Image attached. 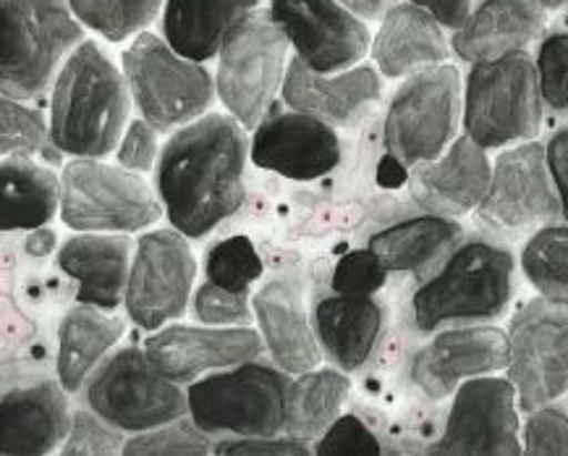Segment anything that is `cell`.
<instances>
[{
	"instance_id": "1",
	"label": "cell",
	"mask_w": 568,
	"mask_h": 456,
	"mask_svg": "<svg viewBox=\"0 0 568 456\" xmlns=\"http://www.w3.org/2000/svg\"><path fill=\"white\" fill-rule=\"evenodd\" d=\"M246 129L231 113H205L173 132L160 150L155 190L171 226L205 239L246 200Z\"/></svg>"
},
{
	"instance_id": "2",
	"label": "cell",
	"mask_w": 568,
	"mask_h": 456,
	"mask_svg": "<svg viewBox=\"0 0 568 456\" xmlns=\"http://www.w3.org/2000/svg\"><path fill=\"white\" fill-rule=\"evenodd\" d=\"M131 90L123 69L98 42L84 40L65 58L50 95V142L74 158H105L126 132Z\"/></svg>"
},
{
	"instance_id": "3",
	"label": "cell",
	"mask_w": 568,
	"mask_h": 456,
	"mask_svg": "<svg viewBox=\"0 0 568 456\" xmlns=\"http://www.w3.org/2000/svg\"><path fill=\"white\" fill-rule=\"evenodd\" d=\"M516 260L493 242H464L414 292V325L435 333L450 325L490 323L514 300Z\"/></svg>"
},
{
	"instance_id": "4",
	"label": "cell",
	"mask_w": 568,
	"mask_h": 456,
	"mask_svg": "<svg viewBox=\"0 0 568 456\" xmlns=\"http://www.w3.org/2000/svg\"><path fill=\"white\" fill-rule=\"evenodd\" d=\"M69 0H0V90L32 100L53 84L55 69L84 42Z\"/></svg>"
},
{
	"instance_id": "5",
	"label": "cell",
	"mask_w": 568,
	"mask_h": 456,
	"mask_svg": "<svg viewBox=\"0 0 568 456\" xmlns=\"http://www.w3.org/2000/svg\"><path fill=\"white\" fill-rule=\"evenodd\" d=\"M542 108L535 58L527 50L471 63L464 79V134L485 150L535 140Z\"/></svg>"
},
{
	"instance_id": "6",
	"label": "cell",
	"mask_w": 568,
	"mask_h": 456,
	"mask_svg": "<svg viewBox=\"0 0 568 456\" xmlns=\"http://www.w3.org/2000/svg\"><path fill=\"white\" fill-rule=\"evenodd\" d=\"M288 388L281 367L242 362L189 383V417L210 436H278L286 430Z\"/></svg>"
},
{
	"instance_id": "7",
	"label": "cell",
	"mask_w": 568,
	"mask_h": 456,
	"mask_svg": "<svg viewBox=\"0 0 568 456\" xmlns=\"http://www.w3.org/2000/svg\"><path fill=\"white\" fill-rule=\"evenodd\" d=\"M121 69L142 119L163 132L202 119L215 100V79L200 61L184 58L169 40L142 32L123 50Z\"/></svg>"
},
{
	"instance_id": "8",
	"label": "cell",
	"mask_w": 568,
	"mask_h": 456,
	"mask_svg": "<svg viewBox=\"0 0 568 456\" xmlns=\"http://www.w3.org/2000/svg\"><path fill=\"white\" fill-rule=\"evenodd\" d=\"M165 213L163 200L136 171L74 158L61 173V221L82 234H134Z\"/></svg>"
},
{
	"instance_id": "9",
	"label": "cell",
	"mask_w": 568,
	"mask_h": 456,
	"mask_svg": "<svg viewBox=\"0 0 568 456\" xmlns=\"http://www.w3.org/2000/svg\"><path fill=\"white\" fill-rule=\"evenodd\" d=\"M288 48L291 42L267 9L252 11L225 38L217 53V98L244 129H257L271 113L286 82Z\"/></svg>"
},
{
	"instance_id": "10",
	"label": "cell",
	"mask_w": 568,
	"mask_h": 456,
	"mask_svg": "<svg viewBox=\"0 0 568 456\" xmlns=\"http://www.w3.org/2000/svg\"><path fill=\"white\" fill-rule=\"evenodd\" d=\"M464 115V82L454 63L406 77L385 113L383 140L398 165L435 161L456 140Z\"/></svg>"
},
{
	"instance_id": "11",
	"label": "cell",
	"mask_w": 568,
	"mask_h": 456,
	"mask_svg": "<svg viewBox=\"0 0 568 456\" xmlns=\"http://www.w3.org/2000/svg\"><path fill=\"white\" fill-rule=\"evenodd\" d=\"M87 404L126 433H142L189 415V394L181 383L160 375L140 346L111 354L90 378Z\"/></svg>"
},
{
	"instance_id": "12",
	"label": "cell",
	"mask_w": 568,
	"mask_h": 456,
	"mask_svg": "<svg viewBox=\"0 0 568 456\" xmlns=\"http://www.w3.org/2000/svg\"><path fill=\"white\" fill-rule=\"evenodd\" d=\"M508 342L506 375L516 386L521 412L568 394V302L537 296L521 304L508 325Z\"/></svg>"
},
{
	"instance_id": "13",
	"label": "cell",
	"mask_w": 568,
	"mask_h": 456,
	"mask_svg": "<svg viewBox=\"0 0 568 456\" xmlns=\"http://www.w3.org/2000/svg\"><path fill=\"white\" fill-rule=\"evenodd\" d=\"M475 213L483 226L511 236L535 234L564 219L545 144L521 142L500 152L493 163L485 200Z\"/></svg>"
},
{
	"instance_id": "14",
	"label": "cell",
	"mask_w": 568,
	"mask_h": 456,
	"mask_svg": "<svg viewBox=\"0 0 568 456\" xmlns=\"http://www.w3.org/2000/svg\"><path fill=\"white\" fill-rule=\"evenodd\" d=\"M519 430V396L511 378L479 375L456 388L446 428L427 454L516 456L524 454Z\"/></svg>"
},
{
	"instance_id": "15",
	"label": "cell",
	"mask_w": 568,
	"mask_h": 456,
	"mask_svg": "<svg viewBox=\"0 0 568 456\" xmlns=\"http://www.w3.org/2000/svg\"><path fill=\"white\" fill-rule=\"evenodd\" d=\"M196 276V260L176 229L142 234L126 284V313L142 331H158L184 315Z\"/></svg>"
},
{
	"instance_id": "16",
	"label": "cell",
	"mask_w": 568,
	"mask_h": 456,
	"mask_svg": "<svg viewBox=\"0 0 568 456\" xmlns=\"http://www.w3.org/2000/svg\"><path fill=\"white\" fill-rule=\"evenodd\" d=\"M267 11L296 58L317 74L359 67L373 48L364 19L341 0H271Z\"/></svg>"
},
{
	"instance_id": "17",
	"label": "cell",
	"mask_w": 568,
	"mask_h": 456,
	"mask_svg": "<svg viewBox=\"0 0 568 456\" xmlns=\"http://www.w3.org/2000/svg\"><path fill=\"white\" fill-rule=\"evenodd\" d=\"M511 362L508 331L490 323L450 325L433 336L412 359V383L427 399L454 396L464 381L506 371Z\"/></svg>"
},
{
	"instance_id": "18",
	"label": "cell",
	"mask_w": 568,
	"mask_h": 456,
	"mask_svg": "<svg viewBox=\"0 0 568 456\" xmlns=\"http://www.w3.org/2000/svg\"><path fill=\"white\" fill-rule=\"evenodd\" d=\"M265 338L250 325H165L144 338V354L160 375L189 386L200 375L252 362Z\"/></svg>"
},
{
	"instance_id": "19",
	"label": "cell",
	"mask_w": 568,
	"mask_h": 456,
	"mask_svg": "<svg viewBox=\"0 0 568 456\" xmlns=\"http://www.w3.org/2000/svg\"><path fill=\"white\" fill-rule=\"evenodd\" d=\"M252 163L291 181H315L338 169L341 140L333 124L304 111L267 115L250 142Z\"/></svg>"
},
{
	"instance_id": "20",
	"label": "cell",
	"mask_w": 568,
	"mask_h": 456,
	"mask_svg": "<svg viewBox=\"0 0 568 456\" xmlns=\"http://www.w3.org/2000/svg\"><path fill=\"white\" fill-rule=\"evenodd\" d=\"M493 163L487 150L471 136H456L454 144L435 158L412 169V200L427 213L462 219L475 213L490 186Z\"/></svg>"
},
{
	"instance_id": "21",
	"label": "cell",
	"mask_w": 568,
	"mask_h": 456,
	"mask_svg": "<svg viewBox=\"0 0 568 456\" xmlns=\"http://www.w3.org/2000/svg\"><path fill=\"white\" fill-rule=\"evenodd\" d=\"M283 100L294 111L317 115L333 126L359 121L383 95V82L375 67H354L338 74H317L302 58H291Z\"/></svg>"
},
{
	"instance_id": "22",
	"label": "cell",
	"mask_w": 568,
	"mask_h": 456,
	"mask_svg": "<svg viewBox=\"0 0 568 456\" xmlns=\"http://www.w3.org/2000/svg\"><path fill=\"white\" fill-rule=\"evenodd\" d=\"M542 0H479L450 38V50L466 63L519 53L548 29Z\"/></svg>"
},
{
	"instance_id": "23",
	"label": "cell",
	"mask_w": 568,
	"mask_h": 456,
	"mask_svg": "<svg viewBox=\"0 0 568 456\" xmlns=\"http://www.w3.org/2000/svg\"><path fill=\"white\" fill-rule=\"evenodd\" d=\"M61 381H40L3 394L0 402V452L42 456L65 444L71 419Z\"/></svg>"
},
{
	"instance_id": "24",
	"label": "cell",
	"mask_w": 568,
	"mask_h": 456,
	"mask_svg": "<svg viewBox=\"0 0 568 456\" xmlns=\"http://www.w3.org/2000/svg\"><path fill=\"white\" fill-rule=\"evenodd\" d=\"M443 29L446 27L422 6L396 3L381 19V29L369 48L377 71L388 79H406L448 63L454 50Z\"/></svg>"
},
{
	"instance_id": "25",
	"label": "cell",
	"mask_w": 568,
	"mask_h": 456,
	"mask_svg": "<svg viewBox=\"0 0 568 456\" xmlns=\"http://www.w3.org/2000/svg\"><path fill=\"white\" fill-rule=\"evenodd\" d=\"M134 247L136 244L126 234H82L79 231L58 250V267L79 284V302L111 313L126 300Z\"/></svg>"
},
{
	"instance_id": "26",
	"label": "cell",
	"mask_w": 568,
	"mask_h": 456,
	"mask_svg": "<svg viewBox=\"0 0 568 456\" xmlns=\"http://www.w3.org/2000/svg\"><path fill=\"white\" fill-rule=\"evenodd\" d=\"M254 317L275 365L288 375L315 371L323 359L320 338L302 307V292L291 278H273L254 294Z\"/></svg>"
},
{
	"instance_id": "27",
	"label": "cell",
	"mask_w": 568,
	"mask_h": 456,
	"mask_svg": "<svg viewBox=\"0 0 568 456\" xmlns=\"http://www.w3.org/2000/svg\"><path fill=\"white\" fill-rule=\"evenodd\" d=\"M464 244V226L448 215L427 213L377 231L367 247L388 273H412L419 281L433 276Z\"/></svg>"
},
{
	"instance_id": "28",
	"label": "cell",
	"mask_w": 568,
	"mask_h": 456,
	"mask_svg": "<svg viewBox=\"0 0 568 456\" xmlns=\"http://www.w3.org/2000/svg\"><path fill=\"white\" fill-rule=\"evenodd\" d=\"M257 9L260 0H165L160 29L176 53L207 63L221 53L233 29Z\"/></svg>"
},
{
	"instance_id": "29",
	"label": "cell",
	"mask_w": 568,
	"mask_h": 456,
	"mask_svg": "<svg viewBox=\"0 0 568 456\" xmlns=\"http://www.w3.org/2000/svg\"><path fill=\"white\" fill-rule=\"evenodd\" d=\"M383 307L373 296H327L315 307V333L341 371L354 373L373 354L383 331Z\"/></svg>"
},
{
	"instance_id": "30",
	"label": "cell",
	"mask_w": 568,
	"mask_h": 456,
	"mask_svg": "<svg viewBox=\"0 0 568 456\" xmlns=\"http://www.w3.org/2000/svg\"><path fill=\"white\" fill-rule=\"evenodd\" d=\"M108 310L82 304L71 307L58 328V381L74 394L84 381L105 362V354L123 336V317L105 315Z\"/></svg>"
},
{
	"instance_id": "31",
	"label": "cell",
	"mask_w": 568,
	"mask_h": 456,
	"mask_svg": "<svg viewBox=\"0 0 568 456\" xmlns=\"http://www.w3.org/2000/svg\"><path fill=\"white\" fill-rule=\"evenodd\" d=\"M61 213V179L29 155H6L0 165V229L32 231Z\"/></svg>"
},
{
	"instance_id": "32",
	"label": "cell",
	"mask_w": 568,
	"mask_h": 456,
	"mask_svg": "<svg viewBox=\"0 0 568 456\" xmlns=\"http://www.w3.org/2000/svg\"><path fill=\"white\" fill-rule=\"evenodd\" d=\"M352 383L338 371H307L291 381L286 402V433L302 440H317L336 423Z\"/></svg>"
},
{
	"instance_id": "33",
	"label": "cell",
	"mask_w": 568,
	"mask_h": 456,
	"mask_svg": "<svg viewBox=\"0 0 568 456\" xmlns=\"http://www.w3.org/2000/svg\"><path fill=\"white\" fill-rule=\"evenodd\" d=\"M521 271L548 300L568 302V221L537 229L521 250Z\"/></svg>"
},
{
	"instance_id": "34",
	"label": "cell",
	"mask_w": 568,
	"mask_h": 456,
	"mask_svg": "<svg viewBox=\"0 0 568 456\" xmlns=\"http://www.w3.org/2000/svg\"><path fill=\"white\" fill-rule=\"evenodd\" d=\"M74 17L108 42L136 38L160 17L165 0H69Z\"/></svg>"
},
{
	"instance_id": "35",
	"label": "cell",
	"mask_w": 568,
	"mask_h": 456,
	"mask_svg": "<svg viewBox=\"0 0 568 456\" xmlns=\"http://www.w3.org/2000/svg\"><path fill=\"white\" fill-rule=\"evenodd\" d=\"M262 273H265V267H262L257 250H254L252 239L244 234L223 239L207 252V281L231 288V292H250V286L262 278Z\"/></svg>"
},
{
	"instance_id": "36",
	"label": "cell",
	"mask_w": 568,
	"mask_h": 456,
	"mask_svg": "<svg viewBox=\"0 0 568 456\" xmlns=\"http://www.w3.org/2000/svg\"><path fill=\"white\" fill-rule=\"evenodd\" d=\"M210 452H215V440L192 417H179L169 425H160V428L134 433V438H129L126 446H123L126 456H200Z\"/></svg>"
},
{
	"instance_id": "37",
	"label": "cell",
	"mask_w": 568,
	"mask_h": 456,
	"mask_svg": "<svg viewBox=\"0 0 568 456\" xmlns=\"http://www.w3.org/2000/svg\"><path fill=\"white\" fill-rule=\"evenodd\" d=\"M50 136L45 115L21 100L3 98L0 103V150L6 155H38Z\"/></svg>"
},
{
	"instance_id": "38",
	"label": "cell",
	"mask_w": 568,
	"mask_h": 456,
	"mask_svg": "<svg viewBox=\"0 0 568 456\" xmlns=\"http://www.w3.org/2000/svg\"><path fill=\"white\" fill-rule=\"evenodd\" d=\"M535 67L545 108L568 115V29L545 34L537 48Z\"/></svg>"
},
{
	"instance_id": "39",
	"label": "cell",
	"mask_w": 568,
	"mask_h": 456,
	"mask_svg": "<svg viewBox=\"0 0 568 456\" xmlns=\"http://www.w3.org/2000/svg\"><path fill=\"white\" fill-rule=\"evenodd\" d=\"M123 446H126V438L121 436V428L108 423L98 415V412H77L74 419H71V433L61 446V454L65 456H111V454H123Z\"/></svg>"
},
{
	"instance_id": "40",
	"label": "cell",
	"mask_w": 568,
	"mask_h": 456,
	"mask_svg": "<svg viewBox=\"0 0 568 456\" xmlns=\"http://www.w3.org/2000/svg\"><path fill=\"white\" fill-rule=\"evenodd\" d=\"M388 281L385 267L373 250H352L333 271V292L344 296H375Z\"/></svg>"
},
{
	"instance_id": "41",
	"label": "cell",
	"mask_w": 568,
	"mask_h": 456,
	"mask_svg": "<svg viewBox=\"0 0 568 456\" xmlns=\"http://www.w3.org/2000/svg\"><path fill=\"white\" fill-rule=\"evenodd\" d=\"M521 444L529 456H568V412L552 404L527 412Z\"/></svg>"
},
{
	"instance_id": "42",
	"label": "cell",
	"mask_w": 568,
	"mask_h": 456,
	"mask_svg": "<svg viewBox=\"0 0 568 456\" xmlns=\"http://www.w3.org/2000/svg\"><path fill=\"white\" fill-rule=\"evenodd\" d=\"M250 292H231L207 281L194 292V315L205 325H246L252 321L254 307Z\"/></svg>"
},
{
	"instance_id": "43",
	"label": "cell",
	"mask_w": 568,
	"mask_h": 456,
	"mask_svg": "<svg viewBox=\"0 0 568 456\" xmlns=\"http://www.w3.org/2000/svg\"><path fill=\"white\" fill-rule=\"evenodd\" d=\"M317 456H381V440L359 417L338 415L315 446Z\"/></svg>"
},
{
	"instance_id": "44",
	"label": "cell",
	"mask_w": 568,
	"mask_h": 456,
	"mask_svg": "<svg viewBox=\"0 0 568 456\" xmlns=\"http://www.w3.org/2000/svg\"><path fill=\"white\" fill-rule=\"evenodd\" d=\"M115 158H119V165H123V169L129 171H136V173L155 171L158 158H160L158 129L144 119L131 121L126 132L121 136Z\"/></svg>"
},
{
	"instance_id": "45",
	"label": "cell",
	"mask_w": 568,
	"mask_h": 456,
	"mask_svg": "<svg viewBox=\"0 0 568 456\" xmlns=\"http://www.w3.org/2000/svg\"><path fill=\"white\" fill-rule=\"evenodd\" d=\"M310 440L294 436H231L215 440L217 456H307Z\"/></svg>"
},
{
	"instance_id": "46",
	"label": "cell",
	"mask_w": 568,
	"mask_h": 456,
	"mask_svg": "<svg viewBox=\"0 0 568 456\" xmlns=\"http://www.w3.org/2000/svg\"><path fill=\"white\" fill-rule=\"evenodd\" d=\"M545 155H548V169L556 184L560 210H564V221H568V126L558 129L545 144Z\"/></svg>"
},
{
	"instance_id": "47",
	"label": "cell",
	"mask_w": 568,
	"mask_h": 456,
	"mask_svg": "<svg viewBox=\"0 0 568 456\" xmlns=\"http://www.w3.org/2000/svg\"><path fill=\"white\" fill-rule=\"evenodd\" d=\"M409 3L422 6L446 29H458L477 6V0H409Z\"/></svg>"
},
{
	"instance_id": "48",
	"label": "cell",
	"mask_w": 568,
	"mask_h": 456,
	"mask_svg": "<svg viewBox=\"0 0 568 456\" xmlns=\"http://www.w3.org/2000/svg\"><path fill=\"white\" fill-rule=\"evenodd\" d=\"M24 250L27 255L32 257H45V255H53L55 250V234L45 226L40 229H32L27 234V242H24Z\"/></svg>"
},
{
	"instance_id": "49",
	"label": "cell",
	"mask_w": 568,
	"mask_h": 456,
	"mask_svg": "<svg viewBox=\"0 0 568 456\" xmlns=\"http://www.w3.org/2000/svg\"><path fill=\"white\" fill-rule=\"evenodd\" d=\"M341 3L348 6L356 17L373 21V19H383L385 13L398 3V0H341Z\"/></svg>"
},
{
	"instance_id": "50",
	"label": "cell",
	"mask_w": 568,
	"mask_h": 456,
	"mask_svg": "<svg viewBox=\"0 0 568 456\" xmlns=\"http://www.w3.org/2000/svg\"><path fill=\"white\" fill-rule=\"evenodd\" d=\"M542 3L548 6V9H560V6L568 3V0H542Z\"/></svg>"
},
{
	"instance_id": "51",
	"label": "cell",
	"mask_w": 568,
	"mask_h": 456,
	"mask_svg": "<svg viewBox=\"0 0 568 456\" xmlns=\"http://www.w3.org/2000/svg\"><path fill=\"white\" fill-rule=\"evenodd\" d=\"M566 29H568V13H566Z\"/></svg>"
}]
</instances>
